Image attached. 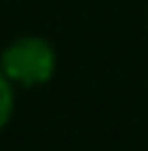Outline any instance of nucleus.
I'll list each match as a JSON object with an SVG mask.
<instances>
[{
    "instance_id": "2",
    "label": "nucleus",
    "mask_w": 148,
    "mask_h": 151,
    "mask_svg": "<svg viewBox=\"0 0 148 151\" xmlns=\"http://www.w3.org/2000/svg\"><path fill=\"white\" fill-rule=\"evenodd\" d=\"M12 113H15V84L0 70V131L12 122Z\"/></svg>"
},
{
    "instance_id": "1",
    "label": "nucleus",
    "mask_w": 148,
    "mask_h": 151,
    "mask_svg": "<svg viewBox=\"0 0 148 151\" xmlns=\"http://www.w3.org/2000/svg\"><path fill=\"white\" fill-rule=\"evenodd\" d=\"M0 70L12 84H20V87L47 84L55 73V50L47 38L38 35L15 38L0 52Z\"/></svg>"
}]
</instances>
